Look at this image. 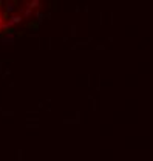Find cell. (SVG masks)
I'll return each instance as SVG.
<instances>
[{"label":"cell","mask_w":153,"mask_h":161,"mask_svg":"<svg viewBox=\"0 0 153 161\" xmlns=\"http://www.w3.org/2000/svg\"><path fill=\"white\" fill-rule=\"evenodd\" d=\"M14 8H16L14 2H12V0H8V2H6V11H8V12H12V11H14Z\"/></svg>","instance_id":"2"},{"label":"cell","mask_w":153,"mask_h":161,"mask_svg":"<svg viewBox=\"0 0 153 161\" xmlns=\"http://www.w3.org/2000/svg\"><path fill=\"white\" fill-rule=\"evenodd\" d=\"M0 42H3V43H6V42H8V43H12V42H14V33H12V31H8V34H6Z\"/></svg>","instance_id":"1"}]
</instances>
